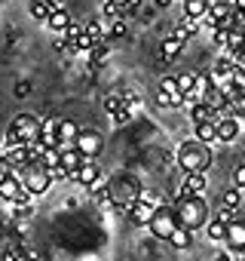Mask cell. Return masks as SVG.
Returning <instances> with one entry per match:
<instances>
[{"label":"cell","instance_id":"cell-1","mask_svg":"<svg viewBox=\"0 0 245 261\" xmlns=\"http://www.w3.org/2000/svg\"><path fill=\"white\" fill-rule=\"evenodd\" d=\"M172 209H175L178 224H184V227H190V230H199V227L208 221V206H205V200H202L199 194L181 191V194L175 197Z\"/></svg>","mask_w":245,"mask_h":261},{"label":"cell","instance_id":"cell-2","mask_svg":"<svg viewBox=\"0 0 245 261\" xmlns=\"http://www.w3.org/2000/svg\"><path fill=\"white\" fill-rule=\"evenodd\" d=\"M175 160H178V166H181L184 172H205V169L211 166V151H208L205 142L187 139V142H181Z\"/></svg>","mask_w":245,"mask_h":261},{"label":"cell","instance_id":"cell-3","mask_svg":"<svg viewBox=\"0 0 245 261\" xmlns=\"http://www.w3.org/2000/svg\"><path fill=\"white\" fill-rule=\"evenodd\" d=\"M25 175H22V185L34 194V197H40V194H46L49 188H52V178H49V169L37 160V163H28L25 169H22Z\"/></svg>","mask_w":245,"mask_h":261},{"label":"cell","instance_id":"cell-4","mask_svg":"<svg viewBox=\"0 0 245 261\" xmlns=\"http://www.w3.org/2000/svg\"><path fill=\"white\" fill-rule=\"evenodd\" d=\"M147 227H150V233H154L157 240H169V233L178 227L175 209H172V206H157L154 215H150V221H147Z\"/></svg>","mask_w":245,"mask_h":261},{"label":"cell","instance_id":"cell-5","mask_svg":"<svg viewBox=\"0 0 245 261\" xmlns=\"http://www.w3.org/2000/svg\"><path fill=\"white\" fill-rule=\"evenodd\" d=\"M74 148L86 157V160H95L98 154H101V148H104V142H101V136L95 133V129H80L77 133V139H74Z\"/></svg>","mask_w":245,"mask_h":261},{"label":"cell","instance_id":"cell-6","mask_svg":"<svg viewBox=\"0 0 245 261\" xmlns=\"http://www.w3.org/2000/svg\"><path fill=\"white\" fill-rule=\"evenodd\" d=\"M230 218H233V212L221 206V209L215 212V218H208V221H205V233H208V240H211V243H224V233H227Z\"/></svg>","mask_w":245,"mask_h":261},{"label":"cell","instance_id":"cell-7","mask_svg":"<svg viewBox=\"0 0 245 261\" xmlns=\"http://www.w3.org/2000/svg\"><path fill=\"white\" fill-rule=\"evenodd\" d=\"M236 139H239V120L236 117H218L215 120V142L230 145Z\"/></svg>","mask_w":245,"mask_h":261},{"label":"cell","instance_id":"cell-8","mask_svg":"<svg viewBox=\"0 0 245 261\" xmlns=\"http://www.w3.org/2000/svg\"><path fill=\"white\" fill-rule=\"evenodd\" d=\"M224 243L233 252H245V218H230L227 233H224Z\"/></svg>","mask_w":245,"mask_h":261},{"label":"cell","instance_id":"cell-9","mask_svg":"<svg viewBox=\"0 0 245 261\" xmlns=\"http://www.w3.org/2000/svg\"><path fill=\"white\" fill-rule=\"evenodd\" d=\"M13 126H16V133L25 139V145L34 142V139L40 136V120H37L34 114H19V117L13 120Z\"/></svg>","mask_w":245,"mask_h":261},{"label":"cell","instance_id":"cell-10","mask_svg":"<svg viewBox=\"0 0 245 261\" xmlns=\"http://www.w3.org/2000/svg\"><path fill=\"white\" fill-rule=\"evenodd\" d=\"M101 175V169H98V163L95 160H83L74 172H71V181H77V185H83V188H89L95 178Z\"/></svg>","mask_w":245,"mask_h":261},{"label":"cell","instance_id":"cell-11","mask_svg":"<svg viewBox=\"0 0 245 261\" xmlns=\"http://www.w3.org/2000/svg\"><path fill=\"white\" fill-rule=\"evenodd\" d=\"M233 71H236V65H233V59H218V62H215V68L208 71V80H211L215 86H224V83H230V77H233Z\"/></svg>","mask_w":245,"mask_h":261},{"label":"cell","instance_id":"cell-12","mask_svg":"<svg viewBox=\"0 0 245 261\" xmlns=\"http://www.w3.org/2000/svg\"><path fill=\"white\" fill-rule=\"evenodd\" d=\"M80 133V126L74 120H58V129H55V139H58V148H74V139Z\"/></svg>","mask_w":245,"mask_h":261},{"label":"cell","instance_id":"cell-13","mask_svg":"<svg viewBox=\"0 0 245 261\" xmlns=\"http://www.w3.org/2000/svg\"><path fill=\"white\" fill-rule=\"evenodd\" d=\"M199 34V19H190V16H184L178 25H175V31H172V37H178L181 43H187L190 37H196Z\"/></svg>","mask_w":245,"mask_h":261},{"label":"cell","instance_id":"cell-14","mask_svg":"<svg viewBox=\"0 0 245 261\" xmlns=\"http://www.w3.org/2000/svg\"><path fill=\"white\" fill-rule=\"evenodd\" d=\"M74 19H71V13L65 10V7H55L52 13H49V19H46V25H49V31H55V34H62L68 25H71Z\"/></svg>","mask_w":245,"mask_h":261},{"label":"cell","instance_id":"cell-15","mask_svg":"<svg viewBox=\"0 0 245 261\" xmlns=\"http://www.w3.org/2000/svg\"><path fill=\"white\" fill-rule=\"evenodd\" d=\"M181 191H187V194H199V197H202V194L208 191V178H205V172H187Z\"/></svg>","mask_w":245,"mask_h":261},{"label":"cell","instance_id":"cell-16","mask_svg":"<svg viewBox=\"0 0 245 261\" xmlns=\"http://www.w3.org/2000/svg\"><path fill=\"white\" fill-rule=\"evenodd\" d=\"M181 53H184V43H181L178 37H166V40L160 43V59H163V62H175Z\"/></svg>","mask_w":245,"mask_h":261},{"label":"cell","instance_id":"cell-17","mask_svg":"<svg viewBox=\"0 0 245 261\" xmlns=\"http://www.w3.org/2000/svg\"><path fill=\"white\" fill-rule=\"evenodd\" d=\"M166 243H172L175 249H190L193 246V230L190 227H184V224H178L172 233H169V240Z\"/></svg>","mask_w":245,"mask_h":261},{"label":"cell","instance_id":"cell-18","mask_svg":"<svg viewBox=\"0 0 245 261\" xmlns=\"http://www.w3.org/2000/svg\"><path fill=\"white\" fill-rule=\"evenodd\" d=\"M52 10H55V7L46 4V0H28V13H31L34 22H43V25H46V19H49Z\"/></svg>","mask_w":245,"mask_h":261},{"label":"cell","instance_id":"cell-19","mask_svg":"<svg viewBox=\"0 0 245 261\" xmlns=\"http://www.w3.org/2000/svg\"><path fill=\"white\" fill-rule=\"evenodd\" d=\"M83 160H86V157H83V154H80L77 148H65V151H62V157H58V163H62V166L68 169V175H71V172H74V169H77V166H80ZM68 181H71V178H68Z\"/></svg>","mask_w":245,"mask_h":261},{"label":"cell","instance_id":"cell-20","mask_svg":"<svg viewBox=\"0 0 245 261\" xmlns=\"http://www.w3.org/2000/svg\"><path fill=\"white\" fill-rule=\"evenodd\" d=\"M86 56H89V68H98V65H104V62H107V56H110V46L101 40V43H95V46H92Z\"/></svg>","mask_w":245,"mask_h":261},{"label":"cell","instance_id":"cell-21","mask_svg":"<svg viewBox=\"0 0 245 261\" xmlns=\"http://www.w3.org/2000/svg\"><path fill=\"white\" fill-rule=\"evenodd\" d=\"M239 203H242V188H236V185H233V188H227V191L221 194V206H224V209L236 212V209H239Z\"/></svg>","mask_w":245,"mask_h":261},{"label":"cell","instance_id":"cell-22","mask_svg":"<svg viewBox=\"0 0 245 261\" xmlns=\"http://www.w3.org/2000/svg\"><path fill=\"white\" fill-rule=\"evenodd\" d=\"M89 194H92V200H95V203H107V194H110V185H107V181H104V178L98 175V178H95V181L89 185Z\"/></svg>","mask_w":245,"mask_h":261},{"label":"cell","instance_id":"cell-23","mask_svg":"<svg viewBox=\"0 0 245 261\" xmlns=\"http://www.w3.org/2000/svg\"><path fill=\"white\" fill-rule=\"evenodd\" d=\"M196 126V139L199 142H215V120H202V123H193Z\"/></svg>","mask_w":245,"mask_h":261},{"label":"cell","instance_id":"cell-24","mask_svg":"<svg viewBox=\"0 0 245 261\" xmlns=\"http://www.w3.org/2000/svg\"><path fill=\"white\" fill-rule=\"evenodd\" d=\"M205 10H208L205 0H184V16H190V19H199Z\"/></svg>","mask_w":245,"mask_h":261},{"label":"cell","instance_id":"cell-25","mask_svg":"<svg viewBox=\"0 0 245 261\" xmlns=\"http://www.w3.org/2000/svg\"><path fill=\"white\" fill-rule=\"evenodd\" d=\"M101 16H104V22H116V19H126V16H122V7L110 4V0H104V7H101Z\"/></svg>","mask_w":245,"mask_h":261},{"label":"cell","instance_id":"cell-26","mask_svg":"<svg viewBox=\"0 0 245 261\" xmlns=\"http://www.w3.org/2000/svg\"><path fill=\"white\" fill-rule=\"evenodd\" d=\"M83 31H86V37L92 43H101L104 40V25L101 22H89V25H83Z\"/></svg>","mask_w":245,"mask_h":261},{"label":"cell","instance_id":"cell-27","mask_svg":"<svg viewBox=\"0 0 245 261\" xmlns=\"http://www.w3.org/2000/svg\"><path fill=\"white\" fill-rule=\"evenodd\" d=\"M211 40H215V46L221 53H227V46H230V28H215L211 31Z\"/></svg>","mask_w":245,"mask_h":261},{"label":"cell","instance_id":"cell-28","mask_svg":"<svg viewBox=\"0 0 245 261\" xmlns=\"http://www.w3.org/2000/svg\"><path fill=\"white\" fill-rule=\"evenodd\" d=\"M22 145H25V139L16 133V126L10 123V129H7V139H4V151H7V148H22Z\"/></svg>","mask_w":245,"mask_h":261},{"label":"cell","instance_id":"cell-29","mask_svg":"<svg viewBox=\"0 0 245 261\" xmlns=\"http://www.w3.org/2000/svg\"><path fill=\"white\" fill-rule=\"evenodd\" d=\"M132 114H135V111H129V108H126V105H122V108H116V111H113V114H110V120H113V123H116V126H126V123H129V120H132Z\"/></svg>","mask_w":245,"mask_h":261},{"label":"cell","instance_id":"cell-30","mask_svg":"<svg viewBox=\"0 0 245 261\" xmlns=\"http://www.w3.org/2000/svg\"><path fill=\"white\" fill-rule=\"evenodd\" d=\"M122 95V105H126L129 111H138V105H141V95L135 92V89H126V92H119Z\"/></svg>","mask_w":245,"mask_h":261},{"label":"cell","instance_id":"cell-31","mask_svg":"<svg viewBox=\"0 0 245 261\" xmlns=\"http://www.w3.org/2000/svg\"><path fill=\"white\" fill-rule=\"evenodd\" d=\"M104 37H126V19H116V22H110V28L104 31Z\"/></svg>","mask_w":245,"mask_h":261},{"label":"cell","instance_id":"cell-32","mask_svg":"<svg viewBox=\"0 0 245 261\" xmlns=\"http://www.w3.org/2000/svg\"><path fill=\"white\" fill-rule=\"evenodd\" d=\"M116 108H122V95H119V92H110V95H104V111H107V114H113Z\"/></svg>","mask_w":245,"mask_h":261},{"label":"cell","instance_id":"cell-33","mask_svg":"<svg viewBox=\"0 0 245 261\" xmlns=\"http://www.w3.org/2000/svg\"><path fill=\"white\" fill-rule=\"evenodd\" d=\"M175 80H178V89H181V92H187V89H193V86H196V77H193L190 71H184V74H181V77H175Z\"/></svg>","mask_w":245,"mask_h":261},{"label":"cell","instance_id":"cell-34","mask_svg":"<svg viewBox=\"0 0 245 261\" xmlns=\"http://www.w3.org/2000/svg\"><path fill=\"white\" fill-rule=\"evenodd\" d=\"M31 203H13V215L19 218V221H25V218H31Z\"/></svg>","mask_w":245,"mask_h":261},{"label":"cell","instance_id":"cell-35","mask_svg":"<svg viewBox=\"0 0 245 261\" xmlns=\"http://www.w3.org/2000/svg\"><path fill=\"white\" fill-rule=\"evenodd\" d=\"M160 89H163V92H169V95L181 92V89H178V80H175V77H163V80H160Z\"/></svg>","mask_w":245,"mask_h":261},{"label":"cell","instance_id":"cell-36","mask_svg":"<svg viewBox=\"0 0 245 261\" xmlns=\"http://www.w3.org/2000/svg\"><path fill=\"white\" fill-rule=\"evenodd\" d=\"M230 83H233L236 89H242V92H245V68H236V71H233V77H230Z\"/></svg>","mask_w":245,"mask_h":261},{"label":"cell","instance_id":"cell-37","mask_svg":"<svg viewBox=\"0 0 245 261\" xmlns=\"http://www.w3.org/2000/svg\"><path fill=\"white\" fill-rule=\"evenodd\" d=\"M16 172V166H13V160L7 157V154H0V175H13Z\"/></svg>","mask_w":245,"mask_h":261},{"label":"cell","instance_id":"cell-38","mask_svg":"<svg viewBox=\"0 0 245 261\" xmlns=\"http://www.w3.org/2000/svg\"><path fill=\"white\" fill-rule=\"evenodd\" d=\"M233 185H236V188H245V163L233 169Z\"/></svg>","mask_w":245,"mask_h":261},{"label":"cell","instance_id":"cell-39","mask_svg":"<svg viewBox=\"0 0 245 261\" xmlns=\"http://www.w3.org/2000/svg\"><path fill=\"white\" fill-rule=\"evenodd\" d=\"M157 108H172V95L160 89V92H157Z\"/></svg>","mask_w":245,"mask_h":261},{"label":"cell","instance_id":"cell-40","mask_svg":"<svg viewBox=\"0 0 245 261\" xmlns=\"http://www.w3.org/2000/svg\"><path fill=\"white\" fill-rule=\"evenodd\" d=\"M0 261H22V252L13 246V249H7V252H4V258H0Z\"/></svg>","mask_w":245,"mask_h":261},{"label":"cell","instance_id":"cell-41","mask_svg":"<svg viewBox=\"0 0 245 261\" xmlns=\"http://www.w3.org/2000/svg\"><path fill=\"white\" fill-rule=\"evenodd\" d=\"M28 92H31V83H19V86H16V95H19V98H25Z\"/></svg>","mask_w":245,"mask_h":261},{"label":"cell","instance_id":"cell-42","mask_svg":"<svg viewBox=\"0 0 245 261\" xmlns=\"http://www.w3.org/2000/svg\"><path fill=\"white\" fill-rule=\"evenodd\" d=\"M110 4H116V7H126V4H129V0H110Z\"/></svg>","mask_w":245,"mask_h":261},{"label":"cell","instance_id":"cell-43","mask_svg":"<svg viewBox=\"0 0 245 261\" xmlns=\"http://www.w3.org/2000/svg\"><path fill=\"white\" fill-rule=\"evenodd\" d=\"M172 4V0H157V7H169Z\"/></svg>","mask_w":245,"mask_h":261},{"label":"cell","instance_id":"cell-44","mask_svg":"<svg viewBox=\"0 0 245 261\" xmlns=\"http://www.w3.org/2000/svg\"><path fill=\"white\" fill-rule=\"evenodd\" d=\"M205 4H215V0H205Z\"/></svg>","mask_w":245,"mask_h":261},{"label":"cell","instance_id":"cell-45","mask_svg":"<svg viewBox=\"0 0 245 261\" xmlns=\"http://www.w3.org/2000/svg\"><path fill=\"white\" fill-rule=\"evenodd\" d=\"M0 206H4V197H0Z\"/></svg>","mask_w":245,"mask_h":261},{"label":"cell","instance_id":"cell-46","mask_svg":"<svg viewBox=\"0 0 245 261\" xmlns=\"http://www.w3.org/2000/svg\"><path fill=\"white\" fill-rule=\"evenodd\" d=\"M0 154H4V145H0Z\"/></svg>","mask_w":245,"mask_h":261}]
</instances>
